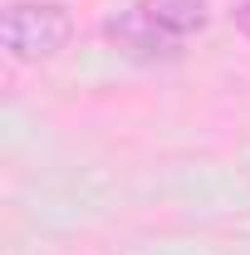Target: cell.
<instances>
[{
  "label": "cell",
  "instance_id": "7a4b0ae2",
  "mask_svg": "<svg viewBox=\"0 0 250 255\" xmlns=\"http://www.w3.org/2000/svg\"><path fill=\"white\" fill-rule=\"evenodd\" d=\"M103 34H108L123 54H132V59H162V54H177V49H182V39H172L142 5H127L118 15H108V20H103Z\"/></svg>",
  "mask_w": 250,
  "mask_h": 255
},
{
  "label": "cell",
  "instance_id": "277c9868",
  "mask_svg": "<svg viewBox=\"0 0 250 255\" xmlns=\"http://www.w3.org/2000/svg\"><path fill=\"white\" fill-rule=\"evenodd\" d=\"M231 25H236V30H241V34L250 39V0H246V5H236V10H231Z\"/></svg>",
  "mask_w": 250,
  "mask_h": 255
},
{
  "label": "cell",
  "instance_id": "6da1fadb",
  "mask_svg": "<svg viewBox=\"0 0 250 255\" xmlns=\"http://www.w3.org/2000/svg\"><path fill=\"white\" fill-rule=\"evenodd\" d=\"M74 39V15L59 0H15L0 15V44L10 59H54Z\"/></svg>",
  "mask_w": 250,
  "mask_h": 255
},
{
  "label": "cell",
  "instance_id": "3957f363",
  "mask_svg": "<svg viewBox=\"0 0 250 255\" xmlns=\"http://www.w3.org/2000/svg\"><path fill=\"white\" fill-rule=\"evenodd\" d=\"M137 5H142L172 39H182V44H187L191 34H201L206 20H211V15H206V0H137Z\"/></svg>",
  "mask_w": 250,
  "mask_h": 255
}]
</instances>
